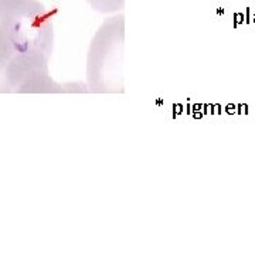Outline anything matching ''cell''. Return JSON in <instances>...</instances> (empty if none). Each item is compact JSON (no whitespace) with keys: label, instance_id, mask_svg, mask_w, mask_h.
<instances>
[{"label":"cell","instance_id":"1","mask_svg":"<svg viewBox=\"0 0 255 255\" xmlns=\"http://www.w3.org/2000/svg\"><path fill=\"white\" fill-rule=\"evenodd\" d=\"M13 58L9 71L10 92H63L48 74L53 53V13L38 0L24 4L0 17Z\"/></svg>","mask_w":255,"mask_h":255},{"label":"cell","instance_id":"2","mask_svg":"<svg viewBox=\"0 0 255 255\" xmlns=\"http://www.w3.org/2000/svg\"><path fill=\"white\" fill-rule=\"evenodd\" d=\"M123 14L106 19L91 41L87 57L88 85L94 92L122 91Z\"/></svg>","mask_w":255,"mask_h":255},{"label":"cell","instance_id":"3","mask_svg":"<svg viewBox=\"0 0 255 255\" xmlns=\"http://www.w3.org/2000/svg\"><path fill=\"white\" fill-rule=\"evenodd\" d=\"M13 53L4 28L0 23V92H10L9 85V71L11 64Z\"/></svg>","mask_w":255,"mask_h":255},{"label":"cell","instance_id":"4","mask_svg":"<svg viewBox=\"0 0 255 255\" xmlns=\"http://www.w3.org/2000/svg\"><path fill=\"white\" fill-rule=\"evenodd\" d=\"M91 7L101 13H119L125 6V0H87Z\"/></svg>","mask_w":255,"mask_h":255},{"label":"cell","instance_id":"5","mask_svg":"<svg viewBox=\"0 0 255 255\" xmlns=\"http://www.w3.org/2000/svg\"><path fill=\"white\" fill-rule=\"evenodd\" d=\"M27 0H0V17L24 4Z\"/></svg>","mask_w":255,"mask_h":255}]
</instances>
